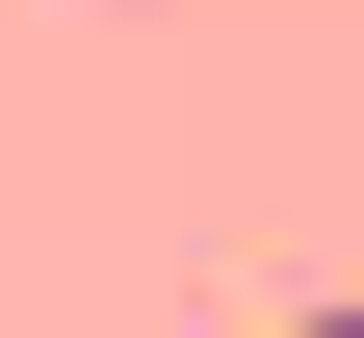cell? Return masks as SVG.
Here are the masks:
<instances>
[{"label":"cell","instance_id":"1","mask_svg":"<svg viewBox=\"0 0 364 338\" xmlns=\"http://www.w3.org/2000/svg\"><path fill=\"white\" fill-rule=\"evenodd\" d=\"M287 338H364V286H338V312H287Z\"/></svg>","mask_w":364,"mask_h":338}]
</instances>
